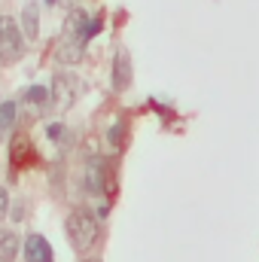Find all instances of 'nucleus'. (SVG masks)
I'll return each mask as SVG.
<instances>
[{
  "mask_svg": "<svg viewBox=\"0 0 259 262\" xmlns=\"http://www.w3.org/2000/svg\"><path fill=\"white\" fill-rule=\"evenodd\" d=\"M67 241H70V247L76 250V253H89L92 247H95V241H98V235H101V223H98V216L89 210V207H76L70 216H67Z\"/></svg>",
  "mask_w": 259,
  "mask_h": 262,
  "instance_id": "nucleus-1",
  "label": "nucleus"
},
{
  "mask_svg": "<svg viewBox=\"0 0 259 262\" xmlns=\"http://www.w3.org/2000/svg\"><path fill=\"white\" fill-rule=\"evenodd\" d=\"M85 52V43H79L76 37H64V46L58 49V61L61 64H79Z\"/></svg>",
  "mask_w": 259,
  "mask_h": 262,
  "instance_id": "nucleus-9",
  "label": "nucleus"
},
{
  "mask_svg": "<svg viewBox=\"0 0 259 262\" xmlns=\"http://www.w3.org/2000/svg\"><path fill=\"white\" fill-rule=\"evenodd\" d=\"M82 95V79L67 73V70H58L52 76V89H49V98H52V107L55 110H70Z\"/></svg>",
  "mask_w": 259,
  "mask_h": 262,
  "instance_id": "nucleus-2",
  "label": "nucleus"
},
{
  "mask_svg": "<svg viewBox=\"0 0 259 262\" xmlns=\"http://www.w3.org/2000/svg\"><path fill=\"white\" fill-rule=\"evenodd\" d=\"M21 250V238L12 229H0V262H15Z\"/></svg>",
  "mask_w": 259,
  "mask_h": 262,
  "instance_id": "nucleus-6",
  "label": "nucleus"
},
{
  "mask_svg": "<svg viewBox=\"0 0 259 262\" xmlns=\"http://www.w3.org/2000/svg\"><path fill=\"white\" fill-rule=\"evenodd\" d=\"M128 85H131V58L125 49H119L116 58H113V89L125 92Z\"/></svg>",
  "mask_w": 259,
  "mask_h": 262,
  "instance_id": "nucleus-5",
  "label": "nucleus"
},
{
  "mask_svg": "<svg viewBox=\"0 0 259 262\" xmlns=\"http://www.w3.org/2000/svg\"><path fill=\"white\" fill-rule=\"evenodd\" d=\"M28 101H34L37 107H43V101H46V92H43V89H28Z\"/></svg>",
  "mask_w": 259,
  "mask_h": 262,
  "instance_id": "nucleus-11",
  "label": "nucleus"
},
{
  "mask_svg": "<svg viewBox=\"0 0 259 262\" xmlns=\"http://www.w3.org/2000/svg\"><path fill=\"white\" fill-rule=\"evenodd\" d=\"M15 116H18V104H15V101H3V104H0V140L12 131Z\"/></svg>",
  "mask_w": 259,
  "mask_h": 262,
  "instance_id": "nucleus-10",
  "label": "nucleus"
},
{
  "mask_svg": "<svg viewBox=\"0 0 259 262\" xmlns=\"http://www.w3.org/2000/svg\"><path fill=\"white\" fill-rule=\"evenodd\" d=\"M82 262H101V259H95V256H89V259H82Z\"/></svg>",
  "mask_w": 259,
  "mask_h": 262,
  "instance_id": "nucleus-14",
  "label": "nucleus"
},
{
  "mask_svg": "<svg viewBox=\"0 0 259 262\" xmlns=\"http://www.w3.org/2000/svg\"><path fill=\"white\" fill-rule=\"evenodd\" d=\"M25 262H55V256H52V244L43 238V235H28L25 238Z\"/></svg>",
  "mask_w": 259,
  "mask_h": 262,
  "instance_id": "nucleus-4",
  "label": "nucleus"
},
{
  "mask_svg": "<svg viewBox=\"0 0 259 262\" xmlns=\"http://www.w3.org/2000/svg\"><path fill=\"white\" fill-rule=\"evenodd\" d=\"M101 189H104V162L101 159H92L85 165V192L98 195Z\"/></svg>",
  "mask_w": 259,
  "mask_h": 262,
  "instance_id": "nucleus-8",
  "label": "nucleus"
},
{
  "mask_svg": "<svg viewBox=\"0 0 259 262\" xmlns=\"http://www.w3.org/2000/svg\"><path fill=\"white\" fill-rule=\"evenodd\" d=\"M6 213H9V192L0 186V220H3Z\"/></svg>",
  "mask_w": 259,
  "mask_h": 262,
  "instance_id": "nucleus-13",
  "label": "nucleus"
},
{
  "mask_svg": "<svg viewBox=\"0 0 259 262\" xmlns=\"http://www.w3.org/2000/svg\"><path fill=\"white\" fill-rule=\"evenodd\" d=\"M64 125H58V122H55V125H49V137H52V140H55V143H61V140H64L67 134H64Z\"/></svg>",
  "mask_w": 259,
  "mask_h": 262,
  "instance_id": "nucleus-12",
  "label": "nucleus"
},
{
  "mask_svg": "<svg viewBox=\"0 0 259 262\" xmlns=\"http://www.w3.org/2000/svg\"><path fill=\"white\" fill-rule=\"evenodd\" d=\"M21 31H25V40H37L40 37V6L37 3H28L21 9Z\"/></svg>",
  "mask_w": 259,
  "mask_h": 262,
  "instance_id": "nucleus-7",
  "label": "nucleus"
},
{
  "mask_svg": "<svg viewBox=\"0 0 259 262\" xmlns=\"http://www.w3.org/2000/svg\"><path fill=\"white\" fill-rule=\"evenodd\" d=\"M25 52V31L15 25V18L0 15V58L3 61H18Z\"/></svg>",
  "mask_w": 259,
  "mask_h": 262,
  "instance_id": "nucleus-3",
  "label": "nucleus"
}]
</instances>
